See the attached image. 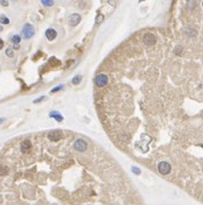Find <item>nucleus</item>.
I'll return each mask as SVG.
<instances>
[{"label": "nucleus", "instance_id": "bb28decb", "mask_svg": "<svg viewBox=\"0 0 203 205\" xmlns=\"http://www.w3.org/2000/svg\"><path fill=\"white\" fill-rule=\"evenodd\" d=\"M142 1H144V0H139V3H142Z\"/></svg>", "mask_w": 203, "mask_h": 205}, {"label": "nucleus", "instance_id": "ddd939ff", "mask_svg": "<svg viewBox=\"0 0 203 205\" xmlns=\"http://www.w3.org/2000/svg\"><path fill=\"white\" fill-rule=\"evenodd\" d=\"M12 42L13 44H19V41H21V37L18 36V35H16V36H13L12 37Z\"/></svg>", "mask_w": 203, "mask_h": 205}, {"label": "nucleus", "instance_id": "a211bd4d", "mask_svg": "<svg viewBox=\"0 0 203 205\" xmlns=\"http://www.w3.org/2000/svg\"><path fill=\"white\" fill-rule=\"evenodd\" d=\"M64 86L63 85H59V86H57V87H54L52 89V93H56V92H58V91H61V88H63Z\"/></svg>", "mask_w": 203, "mask_h": 205}, {"label": "nucleus", "instance_id": "f03ea898", "mask_svg": "<svg viewBox=\"0 0 203 205\" xmlns=\"http://www.w3.org/2000/svg\"><path fill=\"white\" fill-rule=\"evenodd\" d=\"M107 83H109V77H107L106 75H104V73H100V75H98L95 78V84H96V86H98V87H104V86H106Z\"/></svg>", "mask_w": 203, "mask_h": 205}, {"label": "nucleus", "instance_id": "423d86ee", "mask_svg": "<svg viewBox=\"0 0 203 205\" xmlns=\"http://www.w3.org/2000/svg\"><path fill=\"white\" fill-rule=\"evenodd\" d=\"M158 170L161 174H168V173H170V171H171V166H170V164L167 163V162H161V163H159Z\"/></svg>", "mask_w": 203, "mask_h": 205}, {"label": "nucleus", "instance_id": "dca6fc26", "mask_svg": "<svg viewBox=\"0 0 203 205\" xmlns=\"http://www.w3.org/2000/svg\"><path fill=\"white\" fill-rule=\"evenodd\" d=\"M0 22L3 23V24H8V23H9V19H7V17H5V16H1L0 17Z\"/></svg>", "mask_w": 203, "mask_h": 205}, {"label": "nucleus", "instance_id": "aec40b11", "mask_svg": "<svg viewBox=\"0 0 203 205\" xmlns=\"http://www.w3.org/2000/svg\"><path fill=\"white\" fill-rule=\"evenodd\" d=\"M45 96H41V98H39L38 100H34V101H33V103H38V102H40V101H42V100H45Z\"/></svg>", "mask_w": 203, "mask_h": 205}, {"label": "nucleus", "instance_id": "4468645a", "mask_svg": "<svg viewBox=\"0 0 203 205\" xmlns=\"http://www.w3.org/2000/svg\"><path fill=\"white\" fill-rule=\"evenodd\" d=\"M103 21H104V16L103 15H100V14H98V15L96 16V21H95L96 24H99V23H102Z\"/></svg>", "mask_w": 203, "mask_h": 205}, {"label": "nucleus", "instance_id": "6e6552de", "mask_svg": "<svg viewBox=\"0 0 203 205\" xmlns=\"http://www.w3.org/2000/svg\"><path fill=\"white\" fill-rule=\"evenodd\" d=\"M31 142H30L29 140H25L23 141L22 143H21V151H22L23 154H28L31 150Z\"/></svg>", "mask_w": 203, "mask_h": 205}, {"label": "nucleus", "instance_id": "0eeeda50", "mask_svg": "<svg viewBox=\"0 0 203 205\" xmlns=\"http://www.w3.org/2000/svg\"><path fill=\"white\" fill-rule=\"evenodd\" d=\"M80 21H81V15H80V14L74 13V14H71V15L69 16L68 22L71 26H75V25H78V24L80 23Z\"/></svg>", "mask_w": 203, "mask_h": 205}, {"label": "nucleus", "instance_id": "cd10ccee", "mask_svg": "<svg viewBox=\"0 0 203 205\" xmlns=\"http://www.w3.org/2000/svg\"><path fill=\"white\" fill-rule=\"evenodd\" d=\"M202 6H203V3H202Z\"/></svg>", "mask_w": 203, "mask_h": 205}, {"label": "nucleus", "instance_id": "f8f14e48", "mask_svg": "<svg viewBox=\"0 0 203 205\" xmlns=\"http://www.w3.org/2000/svg\"><path fill=\"white\" fill-rule=\"evenodd\" d=\"M81 80H82V76H75V77H73V79H72V84L73 85L80 84Z\"/></svg>", "mask_w": 203, "mask_h": 205}, {"label": "nucleus", "instance_id": "b1692460", "mask_svg": "<svg viewBox=\"0 0 203 205\" xmlns=\"http://www.w3.org/2000/svg\"><path fill=\"white\" fill-rule=\"evenodd\" d=\"M3 39H0V49L3 48Z\"/></svg>", "mask_w": 203, "mask_h": 205}, {"label": "nucleus", "instance_id": "f257e3e1", "mask_svg": "<svg viewBox=\"0 0 203 205\" xmlns=\"http://www.w3.org/2000/svg\"><path fill=\"white\" fill-rule=\"evenodd\" d=\"M34 32H36V31H34V28H33V25H31V24H25L22 30V35L25 39L32 38V37L34 36Z\"/></svg>", "mask_w": 203, "mask_h": 205}, {"label": "nucleus", "instance_id": "f3484780", "mask_svg": "<svg viewBox=\"0 0 203 205\" xmlns=\"http://www.w3.org/2000/svg\"><path fill=\"white\" fill-rule=\"evenodd\" d=\"M131 170H132V172L135 173V174H140V169H138V167H136V166H132L131 167Z\"/></svg>", "mask_w": 203, "mask_h": 205}, {"label": "nucleus", "instance_id": "a878e982", "mask_svg": "<svg viewBox=\"0 0 203 205\" xmlns=\"http://www.w3.org/2000/svg\"><path fill=\"white\" fill-rule=\"evenodd\" d=\"M1 30H3V26H0V31H1Z\"/></svg>", "mask_w": 203, "mask_h": 205}, {"label": "nucleus", "instance_id": "9d476101", "mask_svg": "<svg viewBox=\"0 0 203 205\" xmlns=\"http://www.w3.org/2000/svg\"><path fill=\"white\" fill-rule=\"evenodd\" d=\"M49 117H52V118H54V119H56L57 121H63V116H62L58 111H52L50 114H49Z\"/></svg>", "mask_w": 203, "mask_h": 205}, {"label": "nucleus", "instance_id": "4be33fe9", "mask_svg": "<svg viewBox=\"0 0 203 205\" xmlns=\"http://www.w3.org/2000/svg\"><path fill=\"white\" fill-rule=\"evenodd\" d=\"M175 52H176V53L178 54V55H179V54H180V47H177V48L175 49Z\"/></svg>", "mask_w": 203, "mask_h": 205}, {"label": "nucleus", "instance_id": "393cba45", "mask_svg": "<svg viewBox=\"0 0 203 205\" xmlns=\"http://www.w3.org/2000/svg\"><path fill=\"white\" fill-rule=\"evenodd\" d=\"M3 121H5V119H3V118H0V124L3 123Z\"/></svg>", "mask_w": 203, "mask_h": 205}, {"label": "nucleus", "instance_id": "7ed1b4c3", "mask_svg": "<svg viewBox=\"0 0 203 205\" xmlns=\"http://www.w3.org/2000/svg\"><path fill=\"white\" fill-rule=\"evenodd\" d=\"M73 146H74V149L78 150V151H80V153L86 151L88 148V143L84 140V139H78V140L74 142Z\"/></svg>", "mask_w": 203, "mask_h": 205}, {"label": "nucleus", "instance_id": "5701e85b", "mask_svg": "<svg viewBox=\"0 0 203 205\" xmlns=\"http://www.w3.org/2000/svg\"><path fill=\"white\" fill-rule=\"evenodd\" d=\"M14 48H15V49H19V44H14Z\"/></svg>", "mask_w": 203, "mask_h": 205}, {"label": "nucleus", "instance_id": "20e7f679", "mask_svg": "<svg viewBox=\"0 0 203 205\" xmlns=\"http://www.w3.org/2000/svg\"><path fill=\"white\" fill-rule=\"evenodd\" d=\"M143 42L147 46L154 45L155 42H156V37H155L153 33H146V35H144V37H143Z\"/></svg>", "mask_w": 203, "mask_h": 205}, {"label": "nucleus", "instance_id": "39448f33", "mask_svg": "<svg viewBox=\"0 0 203 205\" xmlns=\"http://www.w3.org/2000/svg\"><path fill=\"white\" fill-rule=\"evenodd\" d=\"M62 138H63V132L59 130H55V131H52V132H49L48 133V139L50 141H58L61 140Z\"/></svg>", "mask_w": 203, "mask_h": 205}, {"label": "nucleus", "instance_id": "6ab92c4d", "mask_svg": "<svg viewBox=\"0 0 203 205\" xmlns=\"http://www.w3.org/2000/svg\"><path fill=\"white\" fill-rule=\"evenodd\" d=\"M0 5H3V7H7L8 6V1L7 0H0Z\"/></svg>", "mask_w": 203, "mask_h": 205}, {"label": "nucleus", "instance_id": "2eb2a0df", "mask_svg": "<svg viewBox=\"0 0 203 205\" xmlns=\"http://www.w3.org/2000/svg\"><path fill=\"white\" fill-rule=\"evenodd\" d=\"M6 55L8 56V57H13V56H14V51H13V48H7V49H6Z\"/></svg>", "mask_w": 203, "mask_h": 205}, {"label": "nucleus", "instance_id": "1a4fd4ad", "mask_svg": "<svg viewBox=\"0 0 203 205\" xmlns=\"http://www.w3.org/2000/svg\"><path fill=\"white\" fill-rule=\"evenodd\" d=\"M46 38L49 40V41H53V40L55 39L56 37H57V32H56V30L54 29H48L46 30Z\"/></svg>", "mask_w": 203, "mask_h": 205}, {"label": "nucleus", "instance_id": "412c9836", "mask_svg": "<svg viewBox=\"0 0 203 205\" xmlns=\"http://www.w3.org/2000/svg\"><path fill=\"white\" fill-rule=\"evenodd\" d=\"M7 173V167H3V169L0 170V174H6Z\"/></svg>", "mask_w": 203, "mask_h": 205}, {"label": "nucleus", "instance_id": "9b49d317", "mask_svg": "<svg viewBox=\"0 0 203 205\" xmlns=\"http://www.w3.org/2000/svg\"><path fill=\"white\" fill-rule=\"evenodd\" d=\"M41 3L45 7H52L54 5V0H41Z\"/></svg>", "mask_w": 203, "mask_h": 205}]
</instances>
